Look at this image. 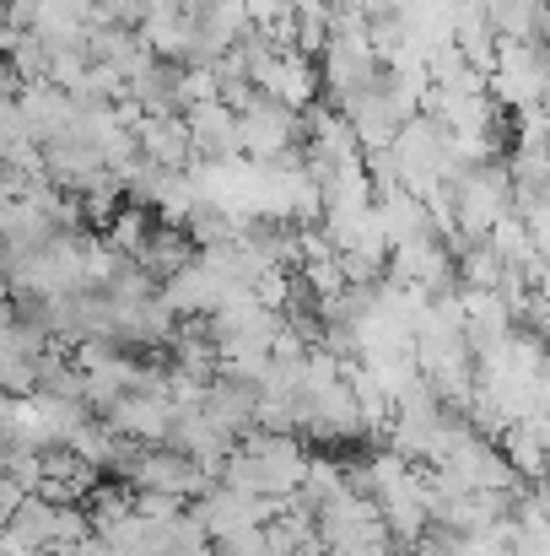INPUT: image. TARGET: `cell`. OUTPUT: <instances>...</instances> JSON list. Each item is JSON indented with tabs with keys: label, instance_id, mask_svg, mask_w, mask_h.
I'll use <instances>...</instances> for the list:
<instances>
[{
	"label": "cell",
	"instance_id": "1",
	"mask_svg": "<svg viewBox=\"0 0 550 556\" xmlns=\"http://www.w3.org/2000/svg\"><path fill=\"white\" fill-rule=\"evenodd\" d=\"M243 152L248 157H259V163H276L281 152H292L297 147V136H303V125H297V109H286L281 98H270V92H259L243 114Z\"/></svg>",
	"mask_w": 550,
	"mask_h": 556
},
{
	"label": "cell",
	"instance_id": "2",
	"mask_svg": "<svg viewBox=\"0 0 550 556\" xmlns=\"http://www.w3.org/2000/svg\"><path fill=\"white\" fill-rule=\"evenodd\" d=\"M103 416H108V421H114V432H119V438H130V443H163V438L174 432L179 405H174L163 389H125Z\"/></svg>",
	"mask_w": 550,
	"mask_h": 556
},
{
	"label": "cell",
	"instance_id": "3",
	"mask_svg": "<svg viewBox=\"0 0 550 556\" xmlns=\"http://www.w3.org/2000/svg\"><path fill=\"white\" fill-rule=\"evenodd\" d=\"M16 103H22L27 130H33V141H38V147L65 141V136H76V130H81V103H76L65 87H54V81H27V87L16 92Z\"/></svg>",
	"mask_w": 550,
	"mask_h": 556
},
{
	"label": "cell",
	"instance_id": "4",
	"mask_svg": "<svg viewBox=\"0 0 550 556\" xmlns=\"http://www.w3.org/2000/svg\"><path fill=\"white\" fill-rule=\"evenodd\" d=\"M136 141H141V157L152 168H168V174H189L194 168V136H189V119L179 114H136L130 119Z\"/></svg>",
	"mask_w": 550,
	"mask_h": 556
},
{
	"label": "cell",
	"instance_id": "5",
	"mask_svg": "<svg viewBox=\"0 0 550 556\" xmlns=\"http://www.w3.org/2000/svg\"><path fill=\"white\" fill-rule=\"evenodd\" d=\"M189 136H194V152L210 157V163H238L243 157V119L221 98L189 103Z\"/></svg>",
	"mask_w": 550,
	"mask_h": 556
},
{
	"label": "cell",
	"instance_id": "6",
	"mask_svg": "<svg viewBox=\"0 0 550 556\" xmlns=\"http://www.w3.org/2000/svg\"><path fill=\"white\" fill-rule=\"evenodd\" d=\"M200 410H205L221 432H248L254 416H259V383H243V378H227V372H221V378L205 383Z\"/></svg>",
	"mask_w": 550,
	"mask_h": 556
},
{
	"label": "cell",
	"instance_id": "7",
	"mask_svg": "<svg viewBox=\"0 0 550 556\" xmlns=\"http://www.w3.org/2000/svg\"><path fill=\"white\" fill-rule=\"evenodd\" d=\"M194 238H189V227H179V222H163V227H152V238H146V249L136 254L141 265H146V276L157 281H168V276H179L183 265H194Z\"/></svg>",
	"mask_w": 550,
	"mask_h": 556
},
{
	"label": "cell",
	"instance_id": "8",
	"mask_svg": "<svg viewBox=\"0 0 550 556\" xmlns=\"http://www.w3.org/2000/svg\"><path fill=\"white\" fill-rule=\"evenodd\" d=\"M194 519L205 525V535H210V541H221V535H232V530L254 525V514H248V492H232L227 481H221V486H205V492H200Z\"/></svg>",
	"mask_w": 550,
	"mask_h": 556
},
{
	"label": "cell",
	"instance_id": "9",
	"mask_svg": "<svg viewBox=\"0 0 550 556\" xmlns=\"http://www.w3.org/2000/svg\"><path fill=\"white\" fill-rule=\"evenodd\" d=\"M491 33L497 38H546L550 33V0H486Z\"/></svg>",
	"mask_w": 550,
	"mask_h": 556
},
{
	"label": "cell",
	"instance_id": "10",
	"mask_svg": "<svg viewBox=\"0 0 550 556\" xmlns=\"http://www.w3.org/2000/svg\"><path fill=\"white\" fill-rule=\"evenodd\" d=\"M351 492V481H346V465H335V459H314L308 454V470H303V486L292 492V503L297 508H308V514H319V508H330L335 497H346Z\"/></svg>",
	"mask_w": 550,
	"mask_h": 556
},
{
	"label": "cell",
	"instance_id": "11",
	"mask_svg": "<svg viewBox=\"0 0 550 556\" xmlns=\"http://www.w3.org/2000/svg\"><path fill=\"white\" fill-rule=\"evenodd\" d=\"M497 448H502V459H508L524 481H546L550 476V443L546 438H535L524 421H513V427L497 438Z\"/></svg>",
	"mask_w": 550,
	"mask_h": 556
},
{
	"label": "cell",
	"instance_id": "12",
	"mask_svg": "<svg viewBox=\"0 0 550 556\" xmlns=\"http://www.w3.org/2000/svg\"><path fill=\"white\" fill-rule=\"evenodd\" d=\"M65 448H76L87 465H98V470H103V465H114V454L125 448V438L114 432V421H108V416H87V421L65 438Z\"/></svg>",
	"mask_w": 550,
	"mask_h": 556
},
{
	"label": "cell",
	"instance_id": "13",
	"mask_svg": "<svg viewBox=\"0 0 550 556\" xmlns=\"http://www.w3.org/2000/svg\"><path fill=\"white\" fill-rule=\"evenodd\" d=\"M146 238H152V216H146V205L114 211V222H108V232H103V243H114L125 260H136V254L146 249Z\"/></svg>",
	"mask_w": 550,
	"mask_h": 556
},
{
	"label": "cell",
	"instance_id": "14",
	"mask_svg": "<svg viewBox=\"0 0 550 556\" xmlns=\"http://www.w3.org/2000/svg\"><path fill=\"white\" fill-rule=\"evenodd\" d=\"M125 514H136V492H125V486H92V492H87V519H92V530H108V525H119Z\"/></svg>",
	"mask_w": 550,
	"mask_h": 556
},
{
	"label": "cell",
	"instance_id": "15",
	"mask_svg": "<svg viewBox=\"0 0 550 556\" xmlns=\"http://www.w3.org/2000/svg\"><path fill=\"white\" fill-rule=\"evenodd\" d=\"M5 60H11V71L22 76V87H27V81H43V76H49V43H43V38H38L33 27H27V33L16 38V49H11Z\"/></svg>",
	"mask_w": 550,
	"mask_h": 556
},
{
	"label": "cell",
	"instance_id": "16",
	"mask_svg": "<svg viewBox=\"0 0 550 556\" xmlns=\"http://www.w3.org/2000/svg\"><path fill=\"white\" fill-rule=\"evenodd\" d=\"M5 476L22 492H38L43 486V448L38 443H5Z\"/></svg>",
	"mask_w": 550,
	"mask_h": 556
},
{
	"label": "cell",
	"instance_id": "17",
	"mask_svg": "<svg viewBox=\"0 0 550 556\" xmlns=\"http://www.w3.org/2000/svg\"><path fill=\"white\" fill-rule=\"evenodd\" d=\"M136 514L152 519V525H174L183 514V497H174V492H136Z\"/></svg>",
	"mask_w": 550,
	"mask_h": 556
},
{
	"label": "cell",
	"instance_id": "18",
	"mask_svg": "<svg viewBox=\"0 0 550 556\" xmlns=\"http://www.w3.org/2000/svg\"><path fill=\"white\" fill-rule=\"evenodd\" d=\"M71 556H114V546H108V541H103V535L92 530V535H87V541H81V546H76Z\"/></svg>",
	"mask_w": 550,
	"mask_h": 556
},
{
	"label": "cell",
	"instance_id": "19",
	"mask_svg": "<svg viewBox=\"0 0 550 556\" xmlns=\"http://www.w3.org/2000/svg\"><path fill=\"white\" fill-rule=\"evenodd\" d=\"M286 556H330V552H324V541L314 535V541H303V546H292V552H286Z\"/></svg>",
	"mask_w": 550,
	"mask_h": 556
},
{
	"label": "cell",
	"instance_id": "20",
	"mask_svg": "<svg viewBox=\"0 0 550 556\" xmlns=\"http://www.w3.org/2000/svg\"><path fill=\"white\" fill-rule=\"evenodd\" d=\"M183 11H189V16H200V11H210V5H216V0H179Z\"/></svg>",
	"mask_w": 550,
	"mask_h": 556
},
{
	"label": "cell",
	"instance_id": "21",
	"mask_svg": "<svg viewBox=\"0 0 550 556\" xmlns=\"http://www.w3.org/2000/svg\"><path fill=\"white\" fill-rule=\"evenodd\" d=\"M0 5H5V0H0Z\"/></svg>",
	"mask_w": 550,
	"mask_h": 556
}]
</instances>
